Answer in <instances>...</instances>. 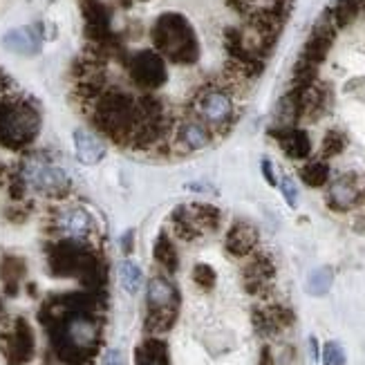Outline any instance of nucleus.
<instances>
[{"mask_svg":"<svg viewBox=\"0 0 365 365\" xmlns=\"http://www.w3.org/2000/svg\"><path fill=\"white\" fill-rule=\"evenodd\" d=\"M148 47L168 63V68H193L202 58L197 29L182 11L157 14L148 27Z\"/></svg>","mask_w":365,"mask_h":365,"instance_id":"obj_1","label":"nucleus"},{"mask_svg":"<svg viewBox=\"0 0 365 365\" xmlns=\"http://www.w3.org/2000/svg\"><path fill=\"white\" fill-rule=\"evenodd\" d=\"M43 130V113L34 99L5 92L0 97V148L27 153Z\"/></svg>","mask_w":365,"mask_h":365,"instance_id":"obj_2","label":"nucleus"},{"mask_svg":"<svg viewBox=\"0 0 365 365\" xmlns=\"http://www.w3.org/2000/svg\"><path fill=\"white\" fill-rule=\"evenodd\" d=\"M47 269L56 278H74L90 292H99L106 272L99 253L90 242L58 240L47 247Z\"/></svg>","mask_w":365,"mask_h":365,"instance_id":"obj_3","label":"nucleus"},{"mask_svg":"<svg viewBox=\"0 0 365 365\" xmlns=\"http://www.w3.org/2000/svg\"><path fill=\"white\" fill-rule=\"evenodd\" d=\"M14 175L23 182L27 195L56 202L66 200L74 186L70 170L47 153H23Z\"/></svg>","mask_w":365,"mask_h":365,"instance_id":"obj_4","label":"nucleus"},{"mask_svg":"<svg viewBox=\"0 0 365 365\" xmlns=\"http://www.w3.org/2000/svg\"><path fill=\"white\" fill-rule=\"evenodd\" d=\"M117 66L125 78V88H130L137 94H157L164 90L170 81V68L168 63L150 47H135L128 50Z\"/></svg>","mask_w":365,"mask_h":365,"instance_id":"obj_5","label":"nucleus"},{"mask_svg":"<svg viewBox=\"0 0 365 365\" xmlns=\"http://www.w3.org/2000/svg\"><path fill=\"white\" fill-rule=\"evenodd\" d=\"M182 296L168 276L157 274L146 284V331L150 336L164 334L178 321Z\"/></svg>","mask_w":365,"mask_h":365,"instance_id":"obj_6","label":"nucleus"},{"mask_svg":"<svg viewBox=\"0 0 365 365\" xmlns=\"http://www.w3.org/2000/svg\"><path fill=\"white\" fill-rule=\"evenodd\" d=\"M188 113L200 117L204 123H209L217 133L229 130L235 121V99L233 90H229L222 81H206L195 92L193 99L188 101Z\"/></svg>","mask_w":365,"mask_h":365,"instance_id":"obj_7","label":"nucleus"},{"mask_svg":"<svg viewBox=\"0 0 365 365\" xmlns=\"http://www.w3.org/2000/svg\"><path fill=\"white\" fill-rule=\"evenodd\" d=\"M222 213L213 204H182L170 213V225L182 240H197L204 233L220 229Z\"/></svg>","mask_w":365,"mask_h":365,"instance_id":"obj_8","label":"nucleus"},{"mask_svg":"<svg viewBox=\"0 0 365 365\" xmlns=\"http://www.w3.org/2000/svg\"><path fill=\"white\" fill-rule=\"evenodd\" d=\"M50 229L61 240L90 242V237L97 233V220L81 204H63L52 211Z\"/></svg>","mask_w":365,"mask_h":365,"instance_id":"obj_9","label":"nucleus"},{"mask_svg":"<svg viewBox=\"0 0 365 365\" xmlns=\"http://www.w3.org/2000/svg\"><path fill=\"white\" fill-rule=\"evenodd\" d=\"M0 354L7 365H27L36 354V334L27 319H16L0 334Z\"/></svg>","mask_w":365,"mask_h":365,"instance_id":"obj_10","label":"nucleus"},{"mask_svg":"<svg viewBox=\"0 0 365 365\" xmlns=\"http://www.w3.org/2000/svg\"><path fill=\"white\" fill-rule=\"evenodd\" d=\"M175 144L184 153H200L206 150L215 139V130L209 123H204L200 117L186 113L184 117L175 119V128H173Z\"/></svg>","mask_w":365,"mask_h":365,"instance_id":"obj_11","label":"nucleus"},{"mask_svg":"<svg viewBox=\"0 0 365 365\" xmlns=\"http://www.w3.org/2000/svg\"><path fill=\"white\" fill-rule=\"evenodd\" d=\"M327 206L331 211H339V213H345V211H352L354 206L361 202V184H359V178L354 173H345V175L331 180L327 184Z\"/></svg>","mask_w":365,"mask_h":365,"instance_id":"obj_12","label":"nucleus"},{"mask_svg":"<svg viewBox=\"0 0 365 365\" xmlns=\"http://www.w3.org/2000/svg\"><path fill=\"white\" fill-rule=\"evenodd\" d=\"M72 146H74V157L78 164L83 166H97L106 160L108 146L103 137L97 130L90 128H76L72 133Z\"/></svg>","mask_w":365,"mask_h":365,"instance_id":"obj_13","label":"nucleus"},{"mask_svg":"<svg viewBox=\"0 0 365 365\" xmlns=\"http://www.w3.org/2000/svg\"><path fill=\"white\" fill-rule=\"evenodd\" d=\"M3 45L14 54L36 56L41 52V45H43V29H41V25L14 27L3 36Z\"/></svg>","mask_w":365,"mask_h":365,"instance_id":"obj_14","label":"nucleus"},{"mask_svg":"<svg viewBox=\"0 0 365 365\" xmlns=\"http://www.w3.org/2000/svg\"><path fill=\"white\" fill-rule=\"evenodd\" d=\"M258 247V229L249 225V222L237 220L229 227L225 237V249L233 258H247Z\"/></svg>","mask_w":365,"mask_h":365,"instance_id":"obj_15","label":"nucleus"},{"mask_svg":"<svg viewBox=\"0 0 365 365\" xmlns=\"http://www.w3.org/2000/svg\"><path fill=\"white\" fill-rule=\"evenodd\" d=\"M274 139L278 141L280 150L289 157V160H307L312 155V139L307 135V130L298 128V125H292V128H272Z\"/></svg>","mask_w":365,"mask_h":365,"instance_id":"obj_16","label":"nucleus"},{"mask_svg":"<svg viewBox=\"0 0 365 365\" xmlns=\"http://www.w3.org/2000/svg\"><path fill=\"white\" fill-rule=\"evenodd\" d=\"M294 323V314L282 305H269L253 312V325H256L258 334L274 336L278 331L287 329Z\"/></svg>","mask_w":365,"mask_h":365,"instance_id":"obj_17","label":"nucleus"},{"mask_svg":"<svg viewBox=\"0 0 365 365\" xmlns=\"http://www.w3.org/2000/svg\"><path fill=\"white\" fill-rule=\"evenodd\" d=\"M276 276V267L267 256H256L245 267L242 280L249 294H262Z\"/></svg>","mask_w":365,"mask_h":365,"instance_id":"obj_18","label":"nucleus"},{"mask_svg":"<svg viewBox=\"0 0 365 365\" xmlns=\"http://www.w3.org/2000/svg\"><path fill=\"white\" fill-rule=\"evenodd\" d=\"M25 276H27V262L21 256H14V253L3 256V260H0V280H3L7 296H19Z\"/></svg>","mask_w":365,"mask_h":365,"instance_id":"obj_19","label":"nucleus"},{"mask_svg":"<svg viewBox=\"0 0 365 365\" xmlns=\"http://www.w3.org/2000/svg\"><path fill=\"white\" fill-rule=\"evenodd\" d=\"M153 258L166 274H175L180 269V253H178L175 242H173V237L168 235V231H160V235L155 237Z\"/></svg>","mask_w":365,"mask_h":365,"instance_id":"obj_20","label":"nucleus"},{"mask_svg":"<svg viewBox=\"0 0 365 365\" xmlns=\"http://www.w3.org/2000/svg\"><path fill=\"white\" fill-rule=\"evenodd\" d=\"M363 11H365V0H334L327 9L329 19L336 25V29L352 27L361 19Z\"/></svg>","mask_w":365,"mask_h":365,"instance_id":"obj_21","label":"nucleus"},{"mask_svg":"<svg viewBox=\"0 0 365 365\" xmlns=\"http://www.w3.org/2000/svg\"><path fill=\"white\" fill-rule=\"evenodd\" d=\"M135 365H170L166 343L157 336H148L135 350Z\"/></svg>","mask_w":365,"mask_h":365,"instance_id":"obj_22","label":"nucleus"},{"mask_svg":"<svg viewBox=\"0 0 365 365\" xmlns=\"http://www.w3.org/2000/svg\"><path fill=\"white\" fill-rule=\"evenodd\" d=\"M300 180L309 188H323L329 184V164L325 160H312L298 170Z\"/></svg>","mask_w":365,"mask_h":365,"instance_id":"obj_23","label":"nucleus"},{"mask_svg":"<svg viewBox=\"0 0 365 365\" xmlns=\"http://www.w3.org/2000/svg\"><path fill=\"white\" fill-rule=\"evenodd\" d=\"M331 282H334V269L331 267H319L307 276V284L305 289L309 296H325L331 289Z\"/></svg>","mask_w":365,"mask_h":365,"instance_id":"obj_24","label":"nucleus"},{"mask_svg":"<svg viewBox=\"0 0 365 365\" xmlns=\"http://www.w3.org/2000/svg\"><path fill=\"white\" fill-rule=\"evenodd\" d=\"M119 280H121V287L128 292V294H137L141 289V284H144V272H141V267L125 258L121 264H119Z\"/></svg>","mask_w":365,"mask_h":365,"instance_id":"obj_25","label":"nucleus"},{"mask_svg":"<svg viewBox=\"0 0 365 365\" xmlns=\"http://www.w3.org/2000/svg\"><path fill=\"white\" fill-rule=\"evenodd\" d=\"M345 148H347V135L341 130H327L321 141V160L339 157Z\"/></svg>","mask_w":365,"mask_h":365,"instance_id":"obj_26","label":"nucleus"},{"mask_svg":"<svg viewBox=\"0 0 365 365\" xmlns=\"http://www.w3.org/2000/svg\"><path fill=\"white\" fill-rule=\"evenodd\" d=\"M190 278H193V282L197 284V287L202 292H211L215 287V282H217V274H215V269L211 264H206V262H200L193 267V272H190Z\"/></svg>","mask_w":365,"mask_h":365,"instance_id":"obj_27","label":"nucleus"},{"mask_svg":"<svg viewBox=\"0 0 365 365\" xmlns=\"http://www.w3.org/2000/svg\"><path fill=\"white\" fill-rule=\"evenodd\" d=\"M323 365H345V350L336 341H327L323 347Z\"/></svg>","mask_w":365,"mask_h":365,"instance_id":"obj_28","label":"nucleus"},{"mask_svg":"<svg viewBox=\"0 0 365 365\" xmlns=\"http://www.w3.org/2000/svg\"><path fill=\"white\" fill-rule=\"evenodd\" d=\"M278 186H280V193H282L284 202H287V204L292 206V209H296V206H298V186H296V182H294L292 178L284 175V178L278 182Z\"/></svg>","mask_w":365,"mask_h":365,"instance_id":"obj_29","label":"nucleus"},{"mask_svg":"<svg viewBox=\"0 0 365 365\" xmlns=\"http://www.w3.org/2000/svg\"><path fill=\"white\" fill-rule=\"evenodd\" d=\"M260 170H262V178L267 180L269 186H278V178H276V170H274L272 160H262L260 162Z\"/></svg>","mask_w":365,"mask_h":365,"instance_id":"obj_30","label":"nucleus"},{"mask_svg":"<svg viewBox=\"0 0 365 365\" xmlns=\"http://www.w3.org/2000/svg\"><path fill=\"white\" fill-rule=\"evenodd\" d=\"M121 249L125 256H130V253L135 251V231H125L121 235Z\"/></svg>","mask_w":365,"mask_h":365,"instance_id":"obj_31","label":"nucleus"},{"mask_svg":"<svg viewBox=\"0 0 365 365\" xmlns=\"http://www.w3.org/2000/svg\"><path fill=\"white\" fill-rule=\"evenodd\" d=\"M101 365H123L121 350H108L101 359Z\"/></svg>","mask_w":365,"mask_h":365,"instance_id":"obj_32","label":"nucleus"},{"mask_svg":"<svg viewBox=\"0 0 365 365\" xmlns=\"http://www.w3.org/2000/svg\"><path fill=\"white\" fill-rule=\"evenodd\" d=\"M7 178H9V170L3 162H0V190L7 186Z\"/></svg>","mask_w":365,"mask_h":365,"instance_id":"obj_33","label":"nucleus"},{"mask_svg":"<svg viewBox=\"0 0 365 365\" xmlns=\"http://www.w3.org/2000/svg\"><path fill=\"white\" fill-rule=\"evenodd\" d=\"M309 347H312V359L316 361V359H319V343H316V339H314V336L309 339Z\"/></svg>","mask_w":365,"mask_h":365,"instance_id":"obj_34","label":"nucleus"},{"mask_svg":"<svg viewBox=\"0 0 365 365\" xmlns=\"http://www.w3.org/2000/svg\"><path fill=\"white\" fill-rule=\"evenodd\" d=\"M0 319H5V300H3V294H0Z\"/></svg>","mask_w":365,"mask_h":365,"instance_id":"obj_35","label":"nucleus"},{"mask_svg":"<svg viewBox=\"0 0 365 365\" xmlns=\"http://www.w3.org/2000/svg\"><path fill=\"white\" fill-rule=\"evenodd\" d=\"M361 197H365V186L361 188Z\"/></svg>","mask_w":365,"mask_h":365,"instance_id":"obj_36","label":"nucleus"}]
</instances>
